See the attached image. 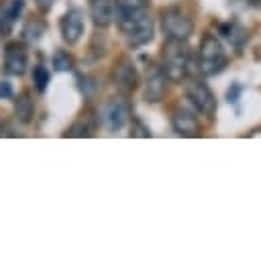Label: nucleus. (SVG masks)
Wrapping results in <instances>:
<instances>
[{"mask_svg":"<svg viewBox=\"0 0 261 259\" xmlns=\"http://www.w3.org/2000/svg\"><path fill=\"white\" fill-rule=\"evenodd\" d=\"M243 2L251 8H261V0H243Z\"/></svg>","mask_w":261,"mask_h":259,"instance_id":"obj_23","label":"nucleus"},{"mask_svg":"<svg viewBox=\"0 0 261 259\" xmlns=\"http://www.w3.org/2000/svg\"><path fill=\"white\" fill-rule=\"evenodd\" d=\"M218 31H220V35H222V37H224L237 51H241L243 45L249 41V33H247V29H245L243 24H239L237 20H228V22L218 24Z\"/></svg>","mask_w":261,"mask_h":259,"instance_id":"obj_13","label":"nucleus"},{"mask_svg":"<svg viewBox=\"0 0 261 259\" xmlns=\"http://www.w3.org/2000/svg\"><path fill=\"white\" fill-rule=\"evenodd\" d=\"M20 10H22V0H12V2H10V6H8V10H6V14L2 16V22H0V31L8 33V31H10V27H12V22L18 18Z\"/></svg>","mask_w":261,"mask_h":259,"instance_id":"obj_17","label":"nucleus"},{"mask_svg":"<svg viewBox=\"0 0 261 259\" xmlns=\"http://www.w3.org/2000/svg\"><path fill=\"white\" fill-rule=\"evenodd\" d=\"M167 75L161 71L159 65H149L145 75V88H143V100L149 104H157L167 94Z\"/></svg>","mask_w":261,"mask_h":259,"instance_id":"obj_8","label":"nucleus"},{"mask_svg":"<svg viewBox=\"0 0 261 259\" xmlns=\"http://www.w3.org/2000/svg\"><path fill=\"white\" fill-rule=\"evenodd\" d=\"M226 65H228V55H226L220 39L212 33H204L200 39L198 57H196V67H198L200 75H204V77L218 75L224 71Z\"/></svg>","mask_w":261,"mask_h":259,"instance_id":"obj_3","label":"nucleus"},{"mask_svg":"<svg viewBox=\"0 0 261 259\" xmlns=\"http://www.w3.org/2000/svg\"><path fill=\"white\" fill-rule=\"evenodd\" d=\"M161 71L169 82H181L192 67V49L186 39H165L161 45Z\"/></svg>","mask_w":261,"mask_h":259,"instance_id":"obj_2","label":"nucleus"},{"mask_svg":"<svg viewBox=\"0 0 261 259\" xmlns=\"http://www.w3.org/2000/svg\"><path fill=\"white\" fill-rule=\"evenodd\" d=\"M45 29H47L45 20L33 16V18H29V20L24 22V27H22V37H24L27 41H39V39L45 35Z\"/></svg>","mask_w":261,"mask_h":259,"instance_id":"obj_16","label":"nucleus"},{"mask_svg":"<svg viewBox=\"0 0 261 259\" xmlns=\"http://www.w3.org/2000/svg\"><path fill=\"white\" fill-rule=\"evenodd\" d=\"M12 96V86L8 82H0V98H10Z\"/></svg>","mask_w":261,"mask_h":259,"instance_id":"obj_21","label":"nucleus"},{"mask_svg":"<svg viewBox=\"0 0 261 259\" xmlns=\"http://www.w3.org/2000/svg\"><path fill=\"white\" fill-rule=\"evenodd\" d=\"M53 67L57 71H65V69H71V57L67 55V51H61L57 49L53 53Z\"/></svg>","mask_w":261,"mask_h":259,"instance_id":"obj_19","label":"nucleus"},{"mask_svg":"<svg viewBox=\"0 0 261 259\" xmlns=\"http://www.w3.org/2000/svg\"><path fill=\"white\" fill-rule=\"evenodd\" d=\"M96 131V118L92 116H82L80 120H75L63 135L65 137H94Z\"/></svg>","mask_w":261,"mask_h":259,"instance_id":"obj_15","label":"nucleus"},{"mask_svg":"<svg viewBox=\"0 0 261 259\" xmlns=\"http://www.w3.org/2000/svg\"><path fill=\"white\" fill-rule=\"evenodd\" d=\"M130 104L126 100V96H114L110 98L104 106H102V112H100V120L104 124V128L108 131H120L128 120H130Z\"/></svg>","mask_w":261,"mask_h":259,"instance_id":"obj_6","label":"nucleus"},{"mask_svg":"<svg viewBox=\"0 0 261 259\" xmlns=\"http://www.w3.org/2000/svg\"><path fill=\"white\" fill-rule=\"evenodd\" d=\"M114 18L128 47L135 49L153 41L155 22L151 18V0H116Z\"/></svg>","mask_w":261,"mask_h":259,"instance_id":"obj_1","label":"nucleus"},{"mask_svg":"<svg viewBox=\"0 0 261 259\" xmlns=\"http://www.w3.org/2000/svg\"><path fill=\"white\" fill-rule=\"evenodd\" d=\"M241 92H243L241 84H232V88L226 92V100H228V102H237V98H239Z\"/></svg>","mask_w":261,"mask_h":259,"instance_id":"obj_20","label":"nucleus"},{"mask_svg":"<svg viewBox=\"0 0 261 259\" xmlns=\"http://www.w3.org/2000/svg\"><path fill=\"white\" fill-rule=\"evenodd\" d=\"M27 49L18 41H10L4 47V69L10 75H22L27 69Z\"/></svg>","mask_w":261,"mask_h":259,"instance_id":"obj_11","label":"nucleus"},{"mask_svg":"<svg viewBox=\"0 0 261 259\" xmlns=\"http://www.w3.org/2000/svg\"><path fill=\"white\" fill-rule=\"evenodd\" d=\"M114 4L116 0H90L88 8H90V18L96 27H108L114 18Z\"/></svg>","mask_w":261,"mask_h":259,"instance_id":"obj_12","label":"nucleus"},{"mask_svg":"<svg viewBox=\"0 0 261 259\" xmlns=\"http://www.w3.org/2000/svg\"><path fill=\"white\" fill-rule=\"evenodd\" d=\"M159 27L165 39H190L194 33V20L181 6H167L159 12Z\"/></svg>","mask_w":261,"mask_h":259,"instance_id":"obj_4","label":"nucleus"},{"mask_svg":"<svg viewBox=\"0 0 261 259\" xmlns=\"http://www.w3.org/2000/svg\"><path fill=\"white\" fill-rule=\"evenodd\" d=\"M171 128L179 137H198L202 131L196 110L186 108L181 104L171 110Z\"/></svg>","mask_w":261,"mask_h":259,"instance_id":"obj_9","label":"nucleus"},{"mask_svg":"<svg viewBox=\"0 0 261 259\" xmlns=\"http://www.w3.org/2000/svg\"><path fill=\"white\" fill-rule=\"evenodd\" d=\"M59 31L67 45H75L84 35V12L80 8H69L59 20Z\"/></svg>","mask_w":261,"mask_h":259,"instance_id":"obj_10","label":"nucleus"},{"mask_svg":"<svg viewBox=\"0 0 261 259\" xmlns=\"http://www.w3.org/2000/svg\"><path fill=\"white\" fill-rule=\"evenodd\" d=\"M35 2H37L39 10H43V12L51 10V8H53V4H55V0H35Z\"/></svg>","mask_w":261,"mask_h":259,"instance_id":"obj_22","label":"nucleus"},{"mask_svg":"<svg viewBox=\"0 0 261 259\" xmlns=\"http://www.w3.org/2000/svg\"><path fill=\"white\" fill-rule=\"evenodd\" d=\"M110 80L114 84V88L122 94V96H130L137 88H139V73H137V67L133 63L130 57H120L112 71H110Z\"/></svg>","mask_w":261,"mask_h":259,"instance_id":"obj_7","label":"nucleus"},{"mask_svg":"<svg viewBox=\"0 0 261 259\" xmlns=\"http://www.w3.org/2000/svg\"><path fill=\"white\" fill-rule=\"evenodd\" d=\"M14 114L18 118V122H22V124H29L33 120V116H35V102H33L29 92L18 94V98L14 100Z\"/></svg>","mask_w":261,"mask_h":259,"instance_id":"obj_14","label":"nucleus"},{"mask_svg":"<svg viewBox=\"0 0 261 259\" xmlns=\"http://www.w3.org/2000/svg\"><path fill=\"white\" fill-rule=\"evenodd\" d=\"M184 96L186 100L192 104V108L200 114H204L206 118H214L216 114V96L210 90V86L204 80H190L184 88Z\"/></svg>","mask_w":261,"mask_h":259,"instance_id":"obj_5","label":"nucleus"},{"mask_svg":"<svg viewBox=\"0 0 261 259\" xmlns=\"http://www.w3.org/2000/svg\"><path fill=\"white\" fill-rule=\"evenodd\" d=\"M49 69L45 65H37L33 69V84L37 88V92H45L47 90V84H49Z\"/></svg>","mask_w":261,"mask_h":259,"instance_id":"obj_18","label":"nucleus"}]
</instances>
